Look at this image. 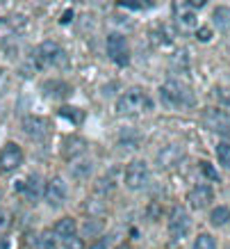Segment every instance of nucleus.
<instances>
[{
  "label": "nucleus",
  "instance_id": "20e7f679",
  "mask_svg": "<svg viewBox=\"0 0 230 249\" xmlns=\"http://www.w3.org/2000/svg\"><path fill=\"white\" fill-rule=\"evenodd\" d=\"M148 178H150L148 165L139 158L132 160V162L126 167V172H123V183H126V188H130V190L146 188V185H148Z\"/></svg>",
  "mask_w": 230,
  "mask_h": 249
},
{
  "label": "nucleus",
  "instance_id": "0eeeda50",
  "mask_svg": "<svg viewBox=\"0 0 230 249\" xmlns=\"http://www.w3.org/2000/svg\"><path fill=\"white\" fill-rule=\"evenodd\" d=\"M203 119H205V126L212 128L216 135L226 137L223 142H228L230 140V114L219 110V107H208L205 114H203Z\"/></svg>",
  "mask_w": 230,
  "mask_h": 249
},
{
  "label": "nucleus",
  "instance_id": "ddd939ff",
  "mask_svg": "<svg viewBox=\"0 0 230 249\" xmlns=\"http://www.w3.org/2000/svg\"><path fill=\"white\" fill-rule=\"evenodd\" d=\"M23 130L25 135H30L32 140H44L50 133V124L44 117H25L23 119Z\"/></svg>",
  "mask_w": 230,
  "mask_h": 249
},
{
  "label": "nucleus",
  "instance_id": "9b49d317",
  "mask_svg": "<svg viewBox=\"0 0 230 249\" xmlns=\"http://www.w3.org/2000/svg\"><path fill=\"white\" fill-rule=\"evenodd\" d=\"M44 192H46V181L41 174H30V176L23 181V195H25V199L32 201V204L41 201V199H44Z\"/></svg>",
  "mask_w": 230,
  "mask_h": 249
},
{
  "label": "nucleus",
  "instance_id": "6ab92c4d",
  "mask_svg": "<svg viewBox=\"0 0 230 249\" xmlns=\"http://www.w3.org/2000/svg\"><path fill=\"white\" fill-rule=\"evenodd\" d=\"M44 94L46 96H52V98H64L68 94V85L60 83V80H55V83H46L44 85Z\"/></svg>",
  "mask_w": 230,
  "mask_h": 249
},
{
  "label": "nucleus",
  "instance_id": "f257e3e1",
  "mask_svg": "<svg viewBox=\"0 0 230 249\" xmlns=\"http://www.w3.org/2000/svg\"><path fill=\"white\" fill-rule=\"evenodd\" d=\"M160 98L169 107H194V103H196L194 91L180 78H166L164 85L160 87Z\"/></svg>",
  "mask_w": 230,
  "mask_h": 249
},
{
  "label": "nucleus",
  "instance_id": "393cba45",
  "mask_svg": "<svg viewBox=\"0 0 230 249\" xmlns=\"http://www.w3.org/2000/svg\"><path fill=\"white\" fill-rule=\"evenodd\" d=\"M82 231H84L87 238H96V235H100V231H103V222H100V219H87V222L82 224Z\"/></svg>",
  "mask_w": 230,
  "mask_h": 249
},
{
  "label": "nucleus",
  "instance_id": "4468645a",
  "mask_svg": "<svg viewBox=\"0 0 230 249\" xmlns=\"http://www.w3.org/2000/svg\"><path fill=\"white\" fill-rule=\"evenodd\" d=\"M87 153V142L82 140V137H66L64 142H62V158L68 160V162H73L75 158H82Z\"/></svg>",
  "mask_w": 230,
  "mask_h": 249
},
{
  "label": "nucleus",
  "instance_id": "f3484780",
  "mask_svg": "<svg viewBox=\"0 0 230 249\" xmlns=\"http://www.w3.org/2000/svg\"><path fill=\"white\" fill-rule=\"evenodd\" d=\"M180 156H182V151H180V149H176V146H169V149L160 151V156H157V162H160L162 167H171V165H176V162H178Z\"/></svg>",
  "mask_w": 230,
  "mask_h": 249
},
{
  "label": "nucleus",
  "instance_id": "ea45409f",
  "mask_svg": "<svg viewBox=\"0 0 230 249\" xmlns=\"http://www.w3.org/2000/svg\"><path fill=\"white\" fill-rule=\"evenodd\" d=\"M228 249H230V247H228Z\"/></svg>",
  "mask_w": 230,
  "mask_h": 249
},
{
  "label": "nucleus",
  "instance_id": "a878e982",
  "mask_svg": "<svg viewBox=\"0 0 230 249\" xmlns=\"http://www.w3.org/2000/svg\"><path fill=\"white\" fill-rule=\"evenodd\" d=\"M194 249H216V238L210 233H200L194 240Z\"/></svg>",
  "mask_w": 230,
  "mask_h": 249
},
{
  "label": "nucleus",
  "instance_id": "6e6552de",
  "mask_svg": "<svg viewBox=\"0 0 230 249\" xmlns=\"http://www.w3.org/2000/svg\"><path fill=\"white\" fill-rule=\"evenodd\" d=\"M44 199L48 201V206H52V208H60L62 204H66V199H68V183L64 181L62 176H52L50 181L46 183Z\"/></svg>",
  "mask_w": 230,
  "mask_h": 249
},
{
  "label": "nucleus",
  "instance_id": "72a5a7b5",
  "mask_svg": "<svg viewBox=\"0 0 230 249\" xmlns=\"http://www.w3.org/2000/svg\"><path fill=\"white\" fill-rule=\"evenodd\" d=\"M187 5H189V9H192V12H196V9L205 7V0H192V2H187Z\"/></svg>",
  "mask_w": 230,
  "mask_h": 249
},
{
  "label": "nucleus",
  "instance_id": "f8f14e48",
  "mask_svg": "<svg viewBox=\"0 0 230 249\" xmlns=\"http://www.w3.org/2000/svg\"><path fill=\"white\" fill-rule=\"evenodd\" d=\"M212 199H214V190H212V185H208V183H198V185H194V188L189 190V204H192V208H196V211L208 208V206L212 204Z\"/></svg>",
  "mask_w": 230,
  "mask_h": 249
},
{
  "label": "nucleus",
  "instance_id": "a211bd4d",
  "mask_svg": "<svg viewBox=\"0 0 230 249\" xmlns=\"http://www.w3.org/2000/svg\"><path fill=\"white\" fill-rule=\"evenodd\" d=\"M210 222H212L214 227L228 224L230 222V208L228 206H216V208H212V213H210Z\"/></svg>",
  "mask_w": 230,
  "mask_h": 249
},
{
  "label": "nucleus",
  "instance_id": "58836bf2",
  "mask_svg": "<svg viewBox=\"0 0 230 249\" xmlns=\"http://www.w3.org/2000/svg\"><path fill=\"white\" fill-rule=\"evenodd\" d=\"M116 249H130V247H128V245H119V247H116Z\"/></svg>",
  "mask_w": 230,
  "mask_h": 249
},
{
  "label": "nucleus",
  "instance_id": "f704fd0d",
  "mask_svg": "<svg viewBox=\"0 0 230 249\" xmlns=\"http://www.w3.org/2000/svg\"><path fill=\"white\" fill-rule=\"evenodd\" d=\"M89 249H107V240H98L96 245H91Z\"/></svg>",
  "mask_w": 230,
  "mask_h": 249
},
{
  "label": "nucleus",
  "instance_id": "c756f323",
  "mask_svg": "<svg viewBox=\"0 0 230 249\" xmlns=\"http://www.w3.org/2000/svg\"><path fill=\"white\" fill-rule=\"evenodd\" d=\"M200 172H203V176L208 178V181H216L219 183V174H216V169L210 162H200Z\"/></svg>",
  "mask_w": 230,
  "mask_h": 249
},
{
  "label": "nucleus",
  "instance_id": "dca6fc26",
  "mask_svg": "<svg viewBox=\"0 0 230 249\" xmlns=\"http://www.w3.org/2000/svg\"><path fill=\"white\" fill-rule=\"evenodd\" d=\"M52 233H55V238L68 240V238L78 235V222H75L73 217H62V219H57V224H55V229H52Z\"/></svg>",
  "mask_w": 230,
  "mask_h": 249
},
{
  "label": "nucleus",
  "instance_id": "2eb2a0df",
  "mask_svg": "<svg viewBox=\"0 0 230 249\" xmlns=\"http://www.w3.org/2000/svg\"><path fill=\"white\" fill-rule=\"evenodd\" d=\"M71 174H73V178L78 181H84V178H89L91 174H94V160L87 158V156H82V158H75L71 162Z\"/></svg>",
  "mask_w": 230,
  "mask_h": 249
},
{
  "label": "nucleus",
  "instance_id": "f03ea898",
  "mask_svg": "<svg viewBox=\"0 0 230 249\" xmlns=\"http://www.w3.org/2000/svg\"><path fill=\"white\" fill-rule=\"evenodd\" d=\"M150 107L153 106H150L148 94L139 87H130L116 98V112L121 117H137V114H141L144 110H150Z\"/></svg>",
  "mask_w": 230,
  "mask_h": 249
},
{
  "label": "nucleus",
  "instance_id": "b1692460",
  "mask_svg": "<svg viewBox=\"0 0 230 249\" xmlns=\"http://www.w3.org/2000/svg\"><path fill=\"white\" fill-rule=\"evenodd\" d=\"M116 5H119V9H126V12H144V9L155 7V2H132V0H121Z\"/></svg>",
  "mask_w": 230,
  "mask_h": 249
},
{
  "label": "nucleus",
  "instance_id": "2f4dec72",
  "mask_svg": "<svg viewBox=\"0 0 230 249\" xmlns=\"http://www.w3.org/2000/svg\"><path fill=\"white\" fill-rule=\"evenodd\" d=\"M196 39H198V41H210V39H212V30H210V28H198Z\"/></svg>",
  "mask_w": 230,
  "mask_h": 249
},
{
  "label": "nucleus",
  "instance_id": "cd10ccee",
  "mask_svg": "<svg viewBox=\"0 0 230 249\" xmlns=\"http://www.w3.org/2000/svg\"><path fill=\"white\" fill-rule=\"evenodd\" d=\"M114 190V178L112 176H103L100 181H98V185H96V195H107V192H112Z\"/></svg>",
  "mask_w": 230,
  "mask_h": 249
},
{
  "label": "nucleus",
  "instance_id": "aec40b11",
  "mask_svg": "<svg viewBox=\"0 0 230 249\" xmlns=\"http://www.w3.org/2000/svg\"><path fill=\"white\" fill-rule=\"evenodd\" d=\"M216 30H230V9L228 7H216L212 14Z\"/></svg>",
  "mask_w": 230,
  "mask_h": 249
},
{
  "label": "nucleus",
  "instance_id": "5701e85b",
  "mask_svg": "<svg viewBox=\"0 0 230 249\" xmlns=\"http://www.w3.org/2000/svg\"><path fill=\"white\" fill-rule=\"evenodd\" d=\"M37 249H57V238L52 231H44L37 238Z\"/></svg>",
  "mask_w": 230,
  "mask_h": 249
},
{
  "label": "nucleus",
  "instance_id": "7ed1b4c3",
  "mask_svg": "<svg viewBox=\"0 0 230 249\" xmlns=\"http://www.w3.org/2000/svg\"><path fill=\"white\" fill-rule=\"evenodd\" d=\"M64 62H66V55L57 41H41L37 51L30 55V64L34 71H44L46 67H57Z\"/></svg>",
  "mask_w": 230,
  "mask_h": 249
},
{
  "label": "nucleus",
  "instance_id": "9d476101",
  "mask_svg": "<svg viewBox=\"0 0 230 249\" xmlns=\"http://www.w3.org/2000/svg\"><path fill=\"white\" fill-rule=\"evenodd\" d=\"M171 7H173V18H176V23H178L180 30H196V25H198V16H196V12L189 9L187 2H173Z\"/></svg>",
  "mask_w": 230,
  "mask_h": 249
},
{
  "label": "nucleus",
  "instance_id": "423d86ee",
  "mask_svg": "<svg viewBox=\"0 0 230 249\" xmlns=\"http://www.w3.org/2000/svg\"><path fill=\"white\" fill-rule=\"evenodd\" d=\"M169 233L171 238H176V240H182L189 235L192 231V217H189V213L182 208V206H176V208H171L169 213Z\"/></svg>",
  "mask_w": 230,
  "mask_h": 249
},
{
  "label": "nucleus",
  "instance_id": "412c9836",
  "mask_svg": "<svg viewBox=\"0 0 230 249\" xmlns=\"http://www.w3.org/2000/svg\"><path fill=\"white\" fill-rule=\"evenodd\" d=\"M60 117L68 119L71 124H82V121H84V112L78 110V107H73V106H62L60 107Z\"/></svg>",
  "mask_w": 230,
  "mask_h": 249
},
{
  "label": "nucleus",
  "instance_id": "bb28decb",
  "mask_svg": "<svg viewBox=\"0 0 230 249\" xmlns=\"http://www.w3.org/2000/svg\"><path fill=\"white\" fill-rule=\"evenodd\" d=\"M153 37H155L157 44H164V46H169L171 41H173V35L169 32V28H155V30H153Z\"/></svg>",
  "mask_w": 230,
  "mask_h": 249
},
{
  "label": "nucleus",
  "instance_id": "4be33fe9",
  "mask_svg": "<svg viewBox=\"0 0 230 249\" xmlns=\"http://www.w3.org/2000/svg\"><path fill=\"white\" fill-rule=\"evenodd\" d=\"M216 160H219V165L230 169V142H219L216 144Z\"/></svg>",
  "mask_w": 230,
  "mask_h": 249
},
{
  "label": "nucleus",
  "instance_id": "4c0bfd02",
  "mask_svg": "<svg viewBox=\"0 0 230 249\" xmlns=\"http://www.w3.org/2000/svg\"><path fill=\"white\" fill-rule=\"evenodd\" d=\"M223 101H226V103L230 106V94H226V96H223Z\"/></svg>",
  "mask_w": 230,
  "mask_h": 249
},
{
  "label": "nucleus",
  "instance_id": "c85d7f7f",
  "mask_svg": "<svg viewBox=\"0 0 230 249\" xmlns=\"http://www.w3.org/2000/svg\"><path fill=\"white\" fill-rule=\"evenodd\" d=\"M9 227H12V213L7 208H0V235L7 233Z\"/></svg>",
  "mask_w": 230,
  "mask_h": 249
},
{
  "label": "nucleus",
  "instance_id": "473e14b6",
  "mask_svg": "<svg viewBox=\"0 0 230 249\" xmlns=\"http://www.w3.org/2000/svg\"><path fill=\"white\" fill-rule=\"evenodd\" d=\"M73 9H66V12H64V16H62V18H60V23H62V25H66V23H71V21H73Z\"/></svg>",
  "mask_w": 230,
  "mask_h": 249
},
{
  "label": "nucleus",
  "instance_id": "c9c22d12",
  "mask_svg": "<svg viewBox=\"0 0 230 249\" xmlns=\"http://www.w3.org/2000/svg\"><path fill=\"white\" fill-rule=\"evenodd\" d=\"M5 83H7V73H5V69H0V89L5 87Z\"/></svg>",
  "mask_w": 230,
  "mask_h": 249
},
{
  "label": "nucleus",
  "instance_id": "1a4fd4ad",
  "mask_svg": "<svg viewBox=\"0 0 230 249\" xmlns=\"http://www.w3.org/2000/svg\"><path fill=\"white\" fill-rule=\"evenodd\" d=\"M23 165V149L16 142H7L0 149V172H16Z\"/></svg>",
  "mask_w": 230,
  "mask_h": 249
},
{
  "label": "nucleus",
  "instance_id": "e433bc0d",
  "mask_svg": "<svg viewBox=\"0 0 230 249\" xmlns=\"http://www.w3.org/2000/svg\"><path fill=\"white\" fill-rule=\"evenodd\" d=\"M0 249H12V242L7 238H0Z\"/></svg>",
  "mask_w": 230,
  "mask_h": 249
},
{
  "label": "nucleus",
  "instance_id": "39448f33",
  "mask_svg": "<svg viewBox=\"0 0 230 249\" xmlns=\"http://www.w3.org/2000/svg\"><path fill=\"white\" fill-rule=\"evenodd\" d=\"M107 57H110L116 67H128L130 64V48H128V39L121 32H112L107 37Z\"/></svg>",
  "mask_w": 230,
  "mask_h": 249
},
{
  "label": "nucleus",
  "instance_id": "7c9ffc66",
  "mask_svg": "<svg viewBox=\"0 0 230 249\" xmlns=\"http://www.w3.org/2000/svg\"><path fill=\"white\" fill-rule=\"evenodd\" d=\"M64 249H84V240L78 238V235H73V238L64 240Z\"/></svg>",
  "mask_w": 230,
  "mask_h": 249
}]
</instances>
